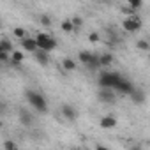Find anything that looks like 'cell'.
Returning a JSON list of instances; mask_svg holds the SVG:
<instances>
[{
	"instance_id": "16",
	"label": "cell",
	"mask_w": 150,
	"mask_h": 150,
	"mask_svg": "<svg viewBox=\"0 0 150 150\" xmlns=\"http://www.w3.org/2000/svg\"><path fill=\"white\" fill-rule=\"evenodd\" d=\"M76 62H74L72 58H64V62H62V67L65 69V71H74V69H76Z\"/></svg>"
},
{
	"instance_id": "26",
	"label": "cell",
	"mask_w": 150,
	"mask_h": 150,
	"mask_svg": "<svg viewBox=\"0 0 150 150\" xmlns=\"http://www.w3.org/2000/svg\"><path fill=\"white\" fill-rule=\"evenodd\" d=\"M7 62H9V53L0 51V64H7Z\"/></svg>"
},
{
	"instance_id": "22",
	"label": "cell",
	"mask_w": 150,
	"mask_h": 150,
	"mask_svg": "<svg viewBox=\"0 0 150 150\" xmlns=\"http://www.w3.org/2000/svg\"><path fill=\"white\" fill-rule=\"evenodd\" d=\"M39 23H41L42 27H51V18H50L48 14H42V16L39 18Z\"/></svg>"
},
{
	"instance_id": "11",
	"label": "cell",
	"mask_w": 150,
	"mask_h": 150,
	"mask_svg": "<svg viewBox=\"0 0 150 150\" xmlns=\"http://www.w3.org/2000/svg\"><path fill=\"white\" fill-rule=\"evenodd\" d=\"M23 58H25L23 51H16V50H13V51L9 53V62H11L14 67H18V65L23 62Z\"/></svg>"
},
{
	"instance_id": "3",
	"label": "cell",
	"mask_w": 150,
	"mask_h": 150,
	"mask_svg": "<svg viewBox=\"0 0 150 150\" xmlns=\"http://www.w3.org/2000/svg\"><path fill=\"white\" fill-rule=\"evenodd\" d=\"M34 39H35V42H37V50L51 51V50L57 48V41H55L50 34H46V32H39Z\"/></svg>"
},
{
	"instance_id": "13",
	"label": "cell",
	"mask_w": 150,
	"mask_h": 150,
	"mask_svg": "<svg viewBox=\"0 0 150 150\" xmlns=\"http://www.w3.org/2000/svg\"><path fill=\"white\" fill-rule=\"evenodd\" d=\"M18 117H20V120H21L23 125H32V122H34L32 115H30L28 110H25V108H21V110L18 111Z\"/></svg>"
},
{
	"instance_id": "8",
	"label": "cell",
	"mask_w": 150,
	"mask_h": 150,
	"mask_svg": "<svg viewBox=\"0 0 150 150\" xmlns=\"http://www.w3.org/2000/svg\"><path fill=\"white\" fill-rule=\"evenodd\" d=\"M60 111H62V117H64L67 122H74V120H76V110H74L71 104H64Z\"/></svg>"
},
{
	"instance_id": "9",
	"label": "cell",
	"mask_w": 150,
	"mask_h": 150,
	"mask_svg": "<svg viewBox=\"0 0 150 150\" xmlns=\"http://www.w3.org/2000/svg\"><path fill=\"white\" fill-rule=\"evenodd\" d=\"M20 41H21V48H23V51H32V53H34V51L37 50V42H35L34 37H27V35H25V37H21Z\"/></svg>"
},
{
	"instance_id": "1",
	"label": "cell",
	"mask_w": 150,
	"mask_h": 150,
	"mask_svg": "<svg viewBox=\"0 0 150 150\" xmlns=\"http://www.w3.org/2000/svg\"><path fill=\"white\" fill-rule=\"evenodd\" d=\"M25 97H27L28 104H30L35 111H39V113H46V111H48V103H46V99H44L42 94H39V92H35V90H27V92H25Z\"/></svg>"
},
{
	"instance_id": "29",
	"label": "cell",
	"mask_w": 150,
	"mask_h": 150,
	"mask_svg": "<svg viewBox=\"0 0 150 150\" xmlns=\"http://www.w3.org/2000/svg\"><path fill=\"white\" fill-rule=\"evenodd\" d=\"M4 127V122H2V118H0V129H2Z\"/></svg>"
},
{
	"instance_id": "24",
	"label": "cell",
	"mask_w": 150,
	"mask_h": 150,
	"mask_svg": "<svg viewBox=\"0 0 150 150\" xmlns=\"http://www.w3.org/2000/svg\"><path fill=\"white\" fill-rule=\"evenodd\" d=\"M4 148H6V150H14V148H18V145H16L14 141H9V139H7V141H4Z\"/></svg>"
},
{
	"instance_id": "6",
	"label": "cell",
	"mask_w": 150,
	"mask_h": 150,
	"mask_svg": "<svg viewBox=\"0 0 150 150\" xmlns=\"http://www.w3.org/2000/svg\"><path fill=\"white\" fill-rule=\"evenodd\" d=\"M132 88H134V87H132V83H131L129 80H125L124 76L120 78V81H118V83H117V87H115V90H117V92H120L122 96H129V92H131Z\"/></svg>"
},
{
	"instance_id": "19",
	"label": "cell",
	"mask_w": 150,
	"mask_h": 150,
	"mask_svg": "<svg viewBox=\"0 0 150 150\" xmlns=\"http://www.w3.org/2000/svg\"><path fill=\"white\" fill-rule=\"evenodd\" d=\"M127 2V6L132 9V11H136V9H139L141 6H143V0H125Z\"/></svg>"
},
{
	"instance_id": "12",
	"label": "cell",
	"mask_w": 150,
	"mask_h": 150,
	"mask_svg": "<svg viewBox=\"0 0 150 150\" xmlns=\"http://www.w3.org/2000/svg\"><path fill=\"white\" fill-rule=\"evenodd\" d=\"M99 125H101L103 129H113V127L117 125V118H115V117H111V115H104V117L101 118Z\"/></svg>"
},
{
	"instance_id": "20",
	"label": "cell",
	"mask_w": 150,
	"mask_h": 150,
	"mask_svg": "<svg viewBox=\"0 0 150 150\" xmlns=\"http://www.w3.org/2000/svg\"><path fill=\"white\" fill-rule=\"evenodd\" d=\"M60 28H62L64 32H67V34H71V32L74 30V27H72V23H71V20H65V21H62V25H60Z\"/></svg>"
},
{
	"instance_id": "27",
	"label": "cell",
	"mask_w": 150,
	"mask_h": 150,
	"mask_svg": "<svg viewBox=\"0 0 150 150\" xmlns=\"http://www.w3.org/2000/svg\"><path fill=\"white\" fill-rule=\"evenodd\" d=\"M88 41H90V42H97V41H99V34H97V32H92V34L88 35Z\"/></svg>"
},
{
	"instance_id": "7",
	"label": "cell",
	"mask_w": 150,
	"mask_h": 150,
	"mask_svg": "<svg viewBox=\"0 0 150 150\" xmlns=\"http://www.w3.org/2000/svg\"><path fill=\"white\" fill-rule=\"evenodd\" d=\"M129 96H131V99H132V103L134 104H143L145 103V99H146V94L141 90V88H132L131 92H129Z\"/></svg>"
},
{
	"instance_id": "25",
	"label": "cell",
	"mask_w": 150,
	"mask_h": 150,
	"mask_svg": "<svg viewBox=\"0 0 150 150\" xmlns=\"http://www.w3.org/2000/svg\"><path fill=\"white\" fill-rule=\"evenodd\" d=\"M71 23H72V27H74V30H76V28H80V27H81V23H83V20H81V18H72V20H71Z\"/></svg>"
},
{
	"instance_id": "2",
	"label": "cell",
	"mask_w": 150,
	"mask_h": 150,
	"mask_svg": "<svg viewBox=\"0 0 150 150\" xmlns=\"http://www.w3.org/2000/svg\"><path fill=\"white\" fill-rule=\"evenodd\" d=\"M120 78H122V76H120L118 72L104 71V72L99 74V85L104 87V88H113V90H115V87H117V83L120 81Z\"/></svg>"
},
{
	"instance_id": "28",
	"label": "cell",
	"mask_w": 150,
	"mask_h": 150,
	"mask_svg": "<svg viewBox=\"0 0 150 150\" xmlns=\"http://www.w3.org/2000/svg\"><path fill=\"white\" fill-rule=\"evenodd\" d=\"M4 113H6V104H4L2 101H0V117H2Z\"/></svg>"
},
{
	"instance_id": "18",
	"label": "cell",
	"mask_w": 150,
	"mask_h": 150,
	"mask_svg": "<svg viewBox=\"0 0 150 150\" xmlns=\"http://www.w3.org/2000/svg\"><path fill=\"white\" fill-rule=\"evenodd\" d=\"M87 67H88L90 71L99 69V67H101V65H99V55H92V58H90V62L87 64Z\"/></svg>"
},
{
	"instance_id": "23",
	"label": "cell",
	"mask_w": 150,
	"mask_h": 150,
	"mask_svg": "<svg viewBox=\"0 0 150 150\" xmlns=\"http://www.w3.org/2000/svg\"><path fill=\"white\" fill-rule=\"evenodd\" d=\"M14 35H16L18 39H21V37H25V35H27V30H25V28H21V27H16V28H14Z\"/></svg>"
},
{
	"instance_id": "5",
	"label": "cell",
	"mask_w": 150,
	"mask_h": 150,
	"mask_svg": "<svg viewBox=\"0 0 150 150\" xmlns=\"http://www.w3.org/2000/svg\"><path fill=\"white\" fill-rule=\"evenodd\" d=\"M97 97H99V101H101V103H106V104H113V103H115V99H117L115 90H113V88H104V87H101V90H99Z\"/></svg>"
},
{
	"instance_id": "17",
	"label": "cell",
	"mask_w": 150,
	"mask_h": 150,
	"mask_svg": "<svg viewBox=\"0 0 150 150\" xmlns=\"http://www.w3.org/2000/svg\"><path fill=\"white\" fill-rule=\"evenodd\" d=\"M92 55H94V53H90V51H80V55H78V58H80V62H81L83 65H87V64L90 62V58H92Z\"/></svg>"
},
{
	"instance_id": "10",
	"label": "cell",
	"mask_w": 150,
	"mask_h": 150,
	"mask_svg": "<svg viewBox=\"0 0 150 150\" xmlns=\"http://www.w3.org/2000/svg\"><path fill=\"white\" fill-rule=\"evenodd\" d=\"M34 58L37 60L39 65H48V62H50V55L44 50H35L34 51Z\"/></svg>"
},
{
	"instance_id": "15",
	"label": "cell",
	"mask_w": 150,
	"mask_h": 150,
	"mask_svg": "<svg viewBox=\"0 0 150 150\" xmlns=\"http://www.w3.org/2000/svg\"><path fill=\"white\" fill-rule=\"evenodd\" d=\"M14 48H13V42L7 39V37H4V39H0V51H6V53H11Z\"/></svg>"
},
{
	"instance_id": "4",
	"label": "cell",
	"mask_w": 150,
	"mask_h": 150,
	"mask_svg": "<svg viewBox=\"0 0 150 150\" xmlns=\"http://www.w3.org/2000/svg\"><path fill=\"white\" fill-rule=\"evenodd\" d=\"M141 27H143L141 18H139V16H136V14H132V16H129V18H125V20L122 21V28H124L125 32H129V34L138 32Z\"/></svg>"
},
{
	"instance_id": "30",
	"label": "cell",
	"mask_w": 150,
	"mask_h": 150,
	"mask_svg": "<svg viewBox=\"0 0 150 150\" xmlns=\"http://www.w3.org/2000/svg\"><path fill=\"white\" fill-rule=\"evenodd\" d=\"M0 27H2V21H0Z\"/></svg>"
},
{
	"instance_id": "21",
	"label": "cell",
	"mask_w": 150,
	"mask_h": 150,
	"mask_svg": "<svg viewBox=\"0 0 150 150\" xmlns=\"http://www.w3.org/2000/svg\"><path fill=\"white\" fill-rule=\"evenodd\" d=\"M136 48L141 50V51H148V50H150V44H148L145 39H139V41L136 42Z\"/></svg>"
},
{
	"instance_id": "14",
	"label": "cell",
	"mask_w": 150,
	"mask_h": 150,
	"mask_svg": "<svg viewBox=\"0 0 150 150\" xmlns=\"http://www.w3.org/2000/svg\"><path fill=\"white\" fill-rule=\"evenodd\" d=\"M113 64V55L111 53H103V55H99V65L101 67H108V65H111Z\"/></svg>"
}]
</instances>
